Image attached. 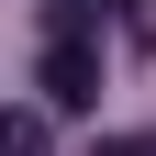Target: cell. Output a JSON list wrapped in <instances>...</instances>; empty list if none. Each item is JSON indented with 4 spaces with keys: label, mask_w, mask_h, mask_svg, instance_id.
Returning <instances> with one entry per match:
<instances>
[{
    "label": "cell",
    "mask_w": 156,
    "mask_h": 156,
    "mask_svg": "<svg viewBox=\"0 0 156 156\" xmlns=\"http://www.w3.org/2000/svg\"><path fill=\"white\" fill-rule=\"evenodd\" d=\"M89 101H101V45H89V23L45 34V112H89Z\"/></svg>",
    "instance_id": "6da1fadb"
},
{
    "label": "cell",
    "mask_w": 156,
    "mask_h": 156,
    "mask_svg": "<svg viewBox=\"0 0 156 156\" xmlns=\"http://www.w3.org/2000/svg\"><path fill=\"white\" fill-rule=\"evenodd\" d=\"M0 156H56V134H45V112H0Z\"/></svg>",
    "instance_id": "7a4b0ae2"
}]
</instances>
